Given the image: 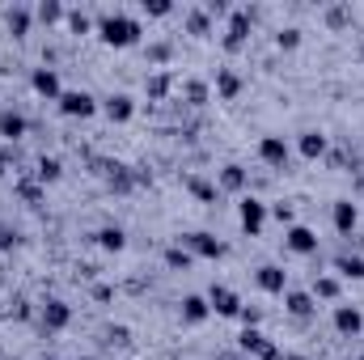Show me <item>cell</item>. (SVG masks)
Wrapping results in <instances>:
<instances>
[{
  "label": "cell",
  "mask_w": 364,
  "mask_h": 360,
  "mask_svg": "<svg viewBox=\"0 0 364 360\" xmlns=\"http://www.w3.org/2000/svg\"><path fill=\"white\" fill-rule=\"evenodd\" d=\"M296 149H301V157H305V162H318V157L326 153V136H322V132H301Z\"/></svg>",
  "instance_id": "obj_19"
},
{
  "label": "cell",
  "mask_w": 364,
  "mask_h": 360,
  "mask_svg": "<svg viewBox=\"0 0 364 360\" xmlns=\"http://www.w3.org/2000/svg\"><path fill=\"white\" fill-rule=\"evenodd\" d=\"M216 93H220L225 102H233V97L242 93V77H237V73H229V68H220V73H216Z\"/></svg>",
  "instance_id": "obj_23"
},
{
  "label": "cell",
  "mask_w": 364,
  "mask_h": 360,
  "mask_svg": "<svg viewBox=\"0 0 364 360\" xmlns=\"http://www.w3.org/2000/svg\"><path fill=\"white\" fill-rule=\"evenodd\" d=\"M335 271H339L343 280H364V259L360 255H339V259H335Z\"/></svg>",
  "instance_id": "obj_24"
},
{
  "label": "cell",
  "mask_w": 364,
  "mask_h": 360,
  "mask_svg": "<svg viewBox=\"0 0 364 360\" xmlns=\"http://www.w3.org/2000/svg\"><path fill=\"white\" fill-rule=\"evenodd\" d=\"M38 322H43V331H47V335H51V331H64V327L73 322V305H68V301H60V297H51V301H43Z\"/></svg>",
  "instance_id": "obj_5"
},
{
  "label": "cell",
  "mask_w": 364,
  "mask_h": 360,
  "mask_svg": "<svg viewBox=\"0 0 364 360\" xmlns=\"http://www.w3.org/2000/svg\"><path fill=\"white\" fill-rule=\"evenodd\" d=\"M34 17H38L43 26H55V21H64L68 13H64V4H60V0H43V4L34 9Z\"/></svg>",
  "instance_id": "obj_27"
},
{
  "label": "cell",
  "mask_w": 364,
  "mask_h": 360,
  "mask_svg": "<svg viewBox=\"0 0 364 360\" xmlns=\"http://www.w3.org/2000/svg\"><path fill=\"white\" fill-rule=\"evenodd\" d=\"M30 17H34V13H30L26 4H13V9H4V26H9L17 38H21V34H30Z\"/></svg>",
  "instance_id": "obj_20"
},
{
  "label": "cell",
  "mask_w": 364,
  "mask_h": 360,
  "mask_svg": "<svg viewBox=\"0 0 364 360\" xmlns=\"http://www.w3.org/2000/svg\"><path fill=\"white\" fill-rule=\"evenodd\" d=\"M186 186H191V195H199V199H208V203L216 199V186H212V182H203V179H186Z\"/></svg>",
  "instance_id": "obj_36"
},
{
  "label": "cell",
  "mask_w": 364,
  "mask_h": 360,
  "mask_svg": "<svg viewBox=\"0 0 364 360\" xmlns=\"http://www.w3.org/2000/svg\"><path fill=\"white\" fill-rule=\"evenodd\" d=\"M9 162H13V157H9V153H4V149H0V179H4V174H9Z\"/></svg>",
  "instance_id": "obj_43"
},
{
  "label": "cell",
  "mask_w": 364,
  "mask_h": 360,
  "mask_svg": "<svg viewBox=\"0 0 364 360\" xmlns=\"http://www.w3.org/2000/svg\"><path fill=\"white\" fill-rule=\"evenodd\" d=\"M97 246L110 250V255H119V250L127 246V233H123L119 225H102V229H97Z\"/></svg>",
  "instance_id": "obj_21"
},
{
  "label": "cell",
  "mask_w": 364,
  "mask_h": 360,
  "mask_svg": "<svg viewBox=\"0 0 364 360\" xmlns=\"http://www.w3.org/2000/svg\"><path fill=\"white\" fill-rule=\"evenodd\" d=\"M255 280H259V288H263V292H275V297H284V292H288V271L275 268V263L259 268V271H255Z\"/></svg>",
  "instance_id": "obj_15"
},
{
  "label": "cell",
  "mask_w": 364,
  "mask_h": 360,
  "mask_svg": "<svg viewBox=\"0 0 364 360\" xmlns=\"http://www.w3.org/2000/svg\"><path fill=\"white\" fill-rule=\"evenodd\" d=\"M13 242H17L13 225H9V221H0V250H13Z\"/></svg>",
  "instance_id": "obj_39"
},
{
  "label": "cell",
  "mask_w": 364,
  "mask_h": 360,
  "mask_svg": "<svg viewBox=\"0 0 364 360\" xmlns=\"http://www.w3.org/2000/svg\"><path fill=\"white\" fill-rule=\"evenodd\" d=\"M182 90H186V102H191V106H203V102H208V85H203V81H186Z\"/></svg>",
  "instance_id": "obj_34"
},
{
  "label": "cell",
  "mask_w": 364,
  "mask_h": 360,
  "mask_svg": "<svg viewBox=\"0 0 364 360\" xmlns=\"http://www.w3.org/2000/svg\"><path fill=\"white\" fill-rule=\"evenodd\" d=\"M68 30H73V34H90L93 21L85 17V13H81V9H73V13H68Z\"/></svg>",
  "instance_id": "obj_35"
},
{
  "label": "cell",
  "mask_w": 364,
  "mask_h": 360,
  "mask_svg": "<svg viewBox=\"0 0 364 360\" xmlns=\"http://www.w3.org/2000/svg\"><path fill=\"white\" fill-rule=\"evenodd\" d=\"M208 314H212V305H208V297H182V322L186 327H199V322H208Z\"/></svg>",
  "instance_id": "obj_18"
},
{
  "label": "cell",
  "mask_w": 364,
  "mask_h": 360,
  "mask_svg": "<svg viewBox=\"0 0 364 360\" xmlns=\"http://www.w3.org/2000/svg\"><path fill=\"white\" fill-rule=\"evenodd\" d=\"M237 344H242V352L246 356H259V360H284V352L275 348L272 339L263 335V331H242L237 335Z\"/></svg>",
  "instance_id": "obj_6"
},
{
  "label": "cell",
  "mask_w": 364,
  "mask_h": 360,
  "mask_svg": "<svg viewBox=\"0 0 364 360\" xmlns=\"http://www.w3.org/2000/svg\"><path fill=\"white\" fill-rule=\"evenodd\" d=\"M64 119H93L97 115V97L90 90H64V97L55 102Z\"/></svg>",
  "instance_id": "obj_2"
},
{
  "label": "cell",
  "mask_w": 364,
  "mask_h": 360,
  "mask_svg": "<svg viewBox=\"0 0 364 360\" xmlns=\"http://www.w3.org/2000/svg\"><path fill=\"white\" fill-rule=\"evenodd\" d=\"M284 360H305V356H284Z\"/></svg>",
  "instance_id": "obj_44"
},
{
  "label": "cell",
  "mask_w": 364,
  "mask_h": 360,
  "mask_svg": "<svg viewBox=\"0 0 364 360\" xmlns=\"http://www.w3.org/2000/svg\"><path fill=\"white\" fill-rule=\"evenodd\" d=\"M237 221H242V229H246L250 238H259L263 225H267V203H263L259 195H242V203H237Z\"/></svg>",
  "instance_id": "obj_3"
},
{
  "label": "cell",
  "mask_w": 364,
  "mask_h": 360,
  "mask_svg": "<svg viewBox=\"0 0 364 360\" xmlns=\"http://www.w3.org/2000/svg\"><path fill=\"white\" fill-rule=\"evenodd\" d=\"M97 38H102L106 47H114V51H127V47H136V43L144 38V26H140L132 13H106V17L97 21Z\"/></svg>",
  "instance_id": "obj_1"
},
{
  "label": "cell",
  "mask_w": 364,
  "mask_h": 360,
  "mask_svg": "<svg viewBox=\"0 0 364 360\" xmlns=\"http://www.w3.org/2000/svg\"><path fill=\"white\" fill-rule=\"evenodd\" d=\"M30 132V123H26V115H17V110H0V140H9V144H17L21 136Z\"/></svg>",
  "instance_id": "obj_16"
},
{
  "label": "cell",
  "mask_w": 364,
  "mask_h": 360,
  "mask_svg": "<svg viewBox=\"0 0 364 360\" xmlns=\"http://www.w3.org/2000/svg\"><path fill=\"white\" fill-rule=\"evenodd\" d=\"M106 179H110L114 191H132V186H136V179L127 174V166H106Z\"/></svg>",
  "instance_id": "obj_31"
},
{
  "label": "cell",
  "mask_w": 364,
  "mask_h": 360,
  "mask_svg": "<svg viewBox=\"0 0 364 360\" xmlns=\"http://www.w3.org/2000/svg\"><path fill=\"white\" fill-rule=\"evenodd\" d=\"M60 174H64V166H60V157H38V170H34V179L43 182H60Z\"/></svg>",
  "instance_id": "obj_26"
},
{
  "label": "cell",
  "mask_w": 364,
  "mask_h": 360,
  "mask_svg": "<svg viewBox=\"0 0 364 360\" xmlns=\"http://www.w3.org/2000/svg\"><path fill=\"white\" fill-rule=\"evenodd\" d=\"M208 305H212V314H220V318H237V314H242V297H237L233 288H225V284H212Z\"/></svg>",
  "instance_id": "obj_9"
},
{
  "label": "cell",
  "mask_w": 364,
  "mask_h": 360,
  "mask_svg": "<svg viewBox=\"0 0 364 360\" xmlns=\"http://www.w3.org/2000/svg\"><path fill=\"white\" fill-rule=\"evenodd\" d=\"M182 246L191 250V255H199V259H225V242L220 238H212V233H203V229H195V233H186L182 238Z\"/></svg>",
  "instance_id": "obj_4"
},
{
  "label": "cell",
  "mask_w": 364,
  "mask_h": 360,
  "mask_svg": "<svg viewBox=\"0 0 364 360\" xmlns=\"http://www.w3.org/2000/svg\"><path fill=\"white\" fill-rule=\"evenodd\" d=\"M170 85H174V77H170V73H153V77L144 81V90H149V97H153V102H161V97L170 93Z\"/></svg>",
  "instance_id": "obj_28"
},
{
  "label": "cell",
  "mask_w": 364,
  "mask_h": 360,
  "mask_svg": "<svg viewBox=\"0 0 364 360\" xmlns=\"http://www.w3.org/2000/svg\"><path fill=\"white\" fill-rule=\"evenodd\" d=\"M335 331L339 335H348V339H356L364 331V314L356 305H335Z\"/></svg>",
  "instance_id": "obj_12"
},
{
  "label": "cell",
  "mask_w": 364,
  "mask_h": 360,
  "mask_svg": "<svg viewBox=\"0 0 364 360\" xmlns=\"http://www.w3.org/2000/svg\"><path fill=\"white\" fill-rule=\"evenodd\" d=\"M216 191H246V170H242V166H225Z\"/></svg>",
  "instance_id": "obj_25"
},
{
  "label": "cell",
  "mask_w": 364,
  "mask_h": 360,
  "mask_svg": "<svg viewBox=\"0 0 364 360\" xmlns=\"http://www.w3.org/2000/svg\"><path fill=\"white\" fill-rule=\"evenodd\" d=\"M284 246L292 250V255H318V233L309 229V225H288V233H284Z\"/></svg>",
  "instance_id": "obj_8"
},
{
  "label": "cell",
  "mask_w": 364,
  "mask_h": 360,
  "mask_svg": "<svg viewBox=\"0 0 364 360\" xmlns=\"http://www.w3.org/2000/svg\"><path fill=\"white\" fill-rule=\"evenodd\" d=\"M318 297H322V301H335V297H339V280H335V275H318V280H314V301H318Z\"/></svg>",
  "instance_id": "obj_29"
},
{
  "label": "cell",
  "mask_w": 364,
  "mask_h": 360,
  "mask_svg": "<svg viewBox=\"0 0 364 360\" xmlns=\"http://www.w3.org/2000/svg\"><path fill=\"white\" fill-rule=\"evenodd\" d=\"M149 60H157V64L170 60V43H153V47H149Z\"/></svg>",
  "instance_id": "obj_40"
},
{
  "label": "cell",
  "mask_w": 364,
  "mask_h": 360,
  "mask_svg": "<svg viewBox=\"0 0 364 360\" xmlns=\"http://www.w3.org/2000/svg\"><path fill=\"white\" fill-rule=\"evenodd\" d=\"M30 90L38 93V97H47V102H60L64 97V85H60V73L55 68H34L30 73Z\"/></svg>",
  "instance_id": "obj_10"
},
{
  "label": "cell",
  "mask_w": 364,
  "mask_h": 360,
  "mask_svg": "<svg viewBox=\"0 0 364 360\" xmlns=\"http://www.w3.org/2000/svg\"><path fill=\"white\" fill-rule=\"evenodd\" d=\"M275 47H279V51H296V47H301V30H296V26L279 30V34H275Z\"/></svg>",
  "instance_id": "obj_33"
},
{
  "label": "cell",
  "mask_w": 364,
  "mask_h": 360,
  "mask_svg": "<svg viewBox=\"0 0 364 360\" xmlns=\"http://www.w3.org/2000/svg\"><path fill=\"white\" fill-rule=\"evenodd\" d=\"M250 38V9H233L229 13V30H225V51H242V43Z\"/></svg>",
  "instance_id": "obj_7"
},
{
  "label": "cell",
  "mask_w": 364,
  "mask_h": 360,
  "mask_svg": "<svg viewBox=\"0 0 364 360\" xmlns=\"http://www.w3.org/2000/svg\"><path fill=\"white\" fill-rule=\"evenodd\" d=\"M81 360H93V356H81Z\"/></svg>",
  "instance_id": "obj_45"
},
{
  "label": "cell",
  "mask_w": 364,
  "mask_h": 360,
  "mask_svg": "<svg viewBox=\"0 0 364 360\" xmlns=\"http://www.w3.org/2000/svg\"><path fill=\"white\" fill-rule=\"evenodd\" d=\"M140 13H144V17H170V13H174V0H144Z\"/></svg>",
  "instance_id": "obj_32"
},
{
  "label": "cell",
  "mask_w": 364,
  "mask_h": 360,
  "mask_svg": "<svg viewBox=\"0 0 364 360\" xmlns=\"http://www.w3.org/2000/svg\"><path fill=\"white\" fill-rule=\"evenodd\" d=\"M331 221H335V229H339V233H352V229H356V221H360V208H356L352 199H339V203L331 208Z\"/></svg>",
  "instance_id": "obj_17"
},
{
  "label": "cell",
  "mask_w": 364,
  "mask_h": 360,
  "mask_svg": "<svg viewBox=\"0 0 364 360\" xmlns=\"http://www.w3.org/2000/svg\"><path fill=\"white\" fill-rule=\"evenodd\" d=\"M360 360H364V356H360Z\"/></svg>",
  "instance_id": "obj_46"
},
{
  "label": "cell",
  "mask_w": 364,
  "mask_h": 360,
  "mask_svg": "<svg viewBox=\"0 0 364 360\" xmlns=\"http://www.w3.org/2000/svg\"><path fill=\"white\" fill-rule=\"evenodd\" d=\"M102 110H106V119H110V123H132V115H136V102H132L127 93H110V97L102 102Z\"/></svg>",
  "instance_id": "obj_13"
},
{
  "label": "cell",
  "mask_w": 364,
  "mask_h": 360,
  "mask_svg": "<svg viewBox=\"0 0 364 360\" xmlns=\"http://www.w3.org/2000/svg\"><path fill=\"white\" fill-rule=\"evenodd\" d=\"M186 34L208 38V34H212V13H208V9H191V13H186Z\"/></svg>",
  "instance_id": "obj_22"
},
{
  "label": "cell",
  "mask_w": 364,
  "mask_h": 360,
  "mask_svg": "<svg viewBox=\"0 0 364 360\" xmlns=\"http://www.w3.org/2000/svg\"><path fill=\"white\" fill-rule=\"evenodd\" d=\"M191 263H195V255H191L186 246H170V250H166V268H174V271H186Z\"/></svg>",
  "instance_id": "obj_30"
},
{
  "label": "cell",
  "mask_w": 364,
  "mask_h": 360,
  "mask_svg": "<svg viewBox=\"0 0 364 360\" xmlns=\"http://www.w3.org/2000/svg\"><path fill=\"white\" fill-rule=\"evenodd\" d=\"M326 17H331V26H343V17H348V9H331Z\"/></svg>",
  "instance_id": "obj_42"
},
{
  "label": "cell",
  "mask_w": 364,
  "mask_h": 360,
  "mask_svg": "<svg viewBox=\"0 0 364 360\" xmlns=\"http://www.w3.org/2000/svg\"><path fill=\"white\" fill-rule=\"evenodd\" d=\"M284 309H288L296 322H305V318H314L318 305H314V292H296V288H288V292H284Z\"/></svg>",
  "instance_id": "obj_14"
},
{
  "label": "cell",
  "mask_w": 364,
  "mask_h": 360,
  "mask_svg": "<svg viewBox=\"0 0 364 360\" xmlns=\"http://www.w3.org/2000/svg\"><path fill=\"white\" fill-rule=\"evenodd\" d=\"M17 195H21L26 203H38V199H43V182H17Z\"/></svg>",
  "instance_id": "obj_37"
},
{
  "label": "cell",
  "mask_w": 364,
  "mask_h": 360,
  "mask_svg": "<svg viewBox=\"0 0 364 360\" xmlns=\"http://www.w3.org/2000/svg\"><path fill=\"white\" fill-rule=\"evenodd\" d=\"M242 322H246V331H259V322H263V309H255V305H242V314H237Z\"/></svg>",
  "instance_id": "obj_38"
},
{
  "label": "cell",
  "mask_w": 364,
  "mask_h": 360,
  "mask_svg": "<svg viewBox=\"0 0 364 360\" xmlns=\"http://www.w3.org/2000/svg\"><path fill=\"white\" fill-rule=\"evenodd\" d=\"M259 157H263V166L284 170V166H288V157H292V149H288V140H284V136H263V140H259Z\"/></svg>",
  "instance_id": "obj_11"
},
{
  "label": "cell",
  "mask_w": 364,
  "mask_h": 360,
  "mask_svg": "<svg viewBox=\"0 0 364 360\" xmlns=\"http://www.w3.org/2000/svg\"><path fill=\"white\" fill-rule=\"evenodd\" d=\"M272 216L279 221V225H292V208H288V203H275V208H272Z\"/></svg>",
  "instance_id": "obj_41"
}]
</instances>
